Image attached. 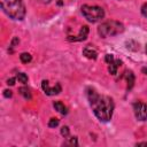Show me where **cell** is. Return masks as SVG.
I'll list each match as a JSON object with an SVG mask.
<instances>
[{
  "label": "cell",
  "mask_w": 147,
  "mask_h": 147,
  "mask_svg": "<svg viewBox=\"0 0 147 147\" xmlns=\"http://www.w3.org/2000/svg\"><path fill=\"white\" fill-rule=\"evenodd\" d=\"M1 9L11 20L22 21L25 17L26 9L22 0H0Z\"/></svg>",
  "instance_id": "cell-2"
},
{
  "label": "cell",
  "mask_w": 147,
  "mask_h": 147,
  "mask_svg": "<svg viewBox=\"0 0 147 147\" xmlns=\"http://www.w3.org/2000/svg\"><path fill=\"white\" fill-rule=\"evenodd\" d=\"M53 107H54L55 110H57L61 115H67V114H68L67 107H65L61 101H54V102H53Z\"/></svg>",
  "instance_id": "cell-11"
},
{
  "label": "cell",
  "mask_w": 147,
  "mask_h": 147,
  "mask_svg": "<svg viewBox=\"0 0 147 147\" xmlns=\"http://www.w3.org/2000/svg\"><path fill=\"white\" fill-rule=\"evenodd\" d=\"M88 32H90V29L87 25H83L79 30V32L76 34V36H68V40L69 41H83L87 38L88 36Z\"/></svg>",
  "instance_id": "cell-7"
},
{
  "label": "cell",
  "mask_w": 147,
  "mask_h": 147,
  "mask_svg": "<svg viewBox=\"0 0 147 147\" xmlns=\"http://www.w3.org/2000/svg\"><path fill=\"white\" fill-rule=\"evenodd\" d=\"M83 55H84L85 57L90 59V60H96V57H98V52H96V49H94L91 45H87V46H85V47L83 48Z\"/></svg>",
  "instance_id": "cell-8"
},
{
  "label": "cell",
  "mask_w": 147,
  "mask_h": 147,
  "mask_svg": "<svg viewBox=\"0 0 147 147\" xmlns=\"http://www.w3.org/2000/svg\"><path fill=\"white\" fill-rule=\"evenodd\" d=\"M86 95L95 117L101 122H109L115 108L113 99L107 95H100L92 87L86 88Z\"/></svg>",
  "instance_id": "cell-1"
},
{
  "label": "cell",
  "mask_w": 147,
  "mask_h": 147,
  "mask_svg": "<svg viewBox=\"0 0 147 147\" xmlns=\"http://www.w3.org/2000/svg\"><path fill=\"white\" fill-rule=\"evenodd\" d=\"M121 64H122V61H121V60H114L111 63H109V65H108V71H109V74L116 75V74H117V68H118Z\"/></svg>",
  "instance_id": "cell-10"
},
{
  "label": "cell",
  "mask_w": 147,
  "mask_h": 147,
  "mask_svg": "<svg viewBox=\"0 0 147 147\" xmlns=\"http://www.w3.org/2000/svg\"><path fill=\"white\" fill-rule=\"evenodd\" d=\"M37 1L40 2V3H45V5H46V3H49L52 0H37Z\"/></svg>",
  "instance_id": "cell-23"
},
{
  "label": "cell",
  "mask_w": 147,
  "mask_h": 147,
  "mask_svg": "<svg viewBox=\"0 0 147 147\" xmlns=\"http://www.w3.org/2000/svg\"><path fill=\"white\" fill-rule=\"evenodd\" d=\"M20 44V39L17 38V37H14L13 38V40H11V42H10V47H16V45H18Z\"/></svg>",
  "instance_id": "cell-19"
},
{
  "label": "cell",
  "mask_w": 147,
  "mask_h": 147,
  "mask_svg": "<svg viewBox=\"0 0 147 147\" xmlns=\"http://www.w3.org/2000/svg\"><path fill=\"white\" fill-rule=\"evenodd\" d=\"M63 145L77 146V145H78V142H77V138H76V137H69V138H67V141H65Z\"/></svg>",
  "instance_id": "cell-15"
},
{
  "label": "cell",
  "mask_w": 147,
  "mask_h": 147,
  "mask_svg": "<svg viewBox=\"0 0 147 147\" xmlns=\"http://www.w3.org/2000/svg\"><path fill=\"white\" fill-rule=\"evenodd\" d=\"M41 87H42V91L45 92V94H47V95H49V96L56 95V94H59V93L62 91V87H61L60 83H56L54 86H51V85H49V82L46 80V79H44V80L41 82Z\"/></svg>",
  "instance_id": "cell-6"
},
{
  "label": "cell",
  "mask_w": 147,
  "mask_h": 147,
  "mask_svg": "<svg viewBox=\"0 0 147 147\" xmlns=\"http://www.w3.org/2000/svg\"><path fill=\"white\" fill-rule=\"evenodd\" d=\"M133 113L138 121H147V103L141 101H136L133 103Z\"/></svg>",
  "instance_id": "cell-5"
},
{
  "label": "cell",
  "mask_w": 147,
  "mask_h": 147,
  "mask_svg": "<svg viewBox=\"0 0 147 147\" xmlns=\"http://www.w3.org/2000/svg\"><path fill=\"white\" fill-rule=\"evenodd\" d=\"M59 123H60V121L57 119V118H51L49 121H48V126L49 127H56L57 125H59Z\"/></svg>",
  "instance_id": "cell-16"
},
{
  "label": "cell",
  "mask_w": 147,
  "mask_h": 147,
  "mask_svg": "<svg viewBox=\"0 0 147 147\" xmlns=\"http://www.w3.org/2000/svg\"><path fill=\"white\" fill-rule=\"evenodd\" d=\"M16 78H17L18 82L22 83V84H26V83H28V76H26L24 72H18V74L16 75Z\"/></svg>",
  "instance_id": "cell-14"
},
{
  "label": "cell",
  "mask_w": 147,
  "mask_h": 147,
  "mask_svg": "<svg viewBox=\"0 0 147 147\" xmlns=\"http://www.w3.org/2000/svg\"><path fill=\"white\" fill-rule=\"evenodd\" d=\"M124 31V25L119 21L110 20L107 22L101 23L98 26V33L101 38H107V37H113L122 33Z\"/></svg>",
  "instance_id": "cell-3"
},
{
  "label": "cell",
  "mask_w": 147,
  "mask_h": 147,
  "mask_svg": "<svg viewBox=\"0 0 147 147\" xmlns=\"http://www.w3.org/2000/svg\"><path fill=\"white\" fill-rule=\"evenodd\" d=\"M69 127L68 126H62V129H61V134L64 137V138H67V137H69Z\"/></svg>",
  "instance_id": "cell-17"
},
{
  "label": "cell",
  "mask_w": 147,
  "mask_h": 147,
  "mask_svg": "<svg viewBox=\"0 0 147 147\" xmlns=\"http://www.w3.org/2000/svg\"><path fill=\"white\" fill-rule=\"evenodd\" d=\"M145 52H146V54H147V44H146V46H145Z\"/></svg>",
  "instance_id": "cell-27"
},
{
  "label": "cell",
  "mask_w": 147,
  "mask_h": 147,
  "mask_svg": "<svg viewBox=\"0 0 147 147\" xmlns=\"http://www.w3.org/2000/svg\"><path fill=\"white\" fill-rule=\"evenodd\" d=\"M20 60H21V62L22 63H30L31 61H32V56H31V54H29V53H22L21 55H20Z\"/></svg>",
  "instance_id": "cell-13"
},
{
  "label": "cell",
  "mask_w": 147,
  "mask_h": 147,
  "mask_svg": "<svg viewBox=\"0 0 147 147\" xmlns=\"http://www.w3.org/2000/svg\"><path fill=\"white\" fill-rule=\"evenodd\" d=\"M17 78H15V77H10V78H8L7 79V85H9V86H13L14 84H15V80H16Z\"/></svg>",
  "instance_id": "cell-21"
},
{
  "label": "cell",
  "mask_w": 147,
  "mask_h": 147,
  "mask_svg": "<svg viewBox=\"0 0 147 147\" xmlns=\"http://www.w3.org/2000/svg\"><path fill=\"white\" fill-rule=\"evenodd\" d=\"M137 146H147V141H144V142H137Z\"/></svg>",
  "instance_id": "cell-24"
},
{
  "label": "cell",
  "mask_w": 147,
  "mask_h": 147,
  "mask_svg": "<svg viewBox=\"0 0 147 147\" xmlns=\"http://www.w3.org/2000/svg\"><path fill=\"white\" fill-rule=\"evenodd\" d=\"M80 11L83 16L91 23H96L105 17V10L102 7H99V6L83 5L80 7Z\"/></svg>",
  "instance_id": "cell-4"
},
{
  "label": "cell",
  "mask_w": 147,
  "mask_h": 147,
  "mask_svg": "<svg viewBox=\"0 0 147 147\" xmlns=\"http://www.w3.org/2000/svg\"><path fill=\"white\" fill-rule=\"evenodd\" d=\"M141 14H142L145 17H147V2H145V3L141 6Z\"/></svg>",
  "instance_id": "cell-20"
},
{
  "label": "cell",
  "mask_w": 147,
  "mask_h": 147,
  "mask_svg": "<svg viewBox=\"0 0 147 147\" xmlns=\"http://www.w3.org/2000/svg\"><path fill=\"white\" fill-rule=\"evenodd\" d=\"M57 5H60V6H61V5H62V1H61V0H59V1H57Z\"/></svg>",
  "instance_id": "cell-26"
},
{
  "label": "cell",
  "mask_w": 147,
  "mask_h": 147,
  "mask_svg": "<svg viewBox=\"0 0 147 147\" xmlns=\"http://www.w3.org/2000/svg\"><path fill=\"white\" fill-rule=\"evenodd\" d=\"M124 77H125V79H126V83H127V85H126V90H127V91H130V90L133 87V85H134V82H136V78H134V74H133L131 70H126V71H125V75H124Z\"/></svg>",
  "instance_id": "cell-9"
},
{
  "label": "cell",
  "mask_w": 147,
  "mask_h": 147,
  "mask_svg": "<svg viewBox=\"0 0 147 147\" xmlns=\"http://www.w3.org/2000/svg\"><path fill=\"white\" fill-rule=\"evenodd\" d=\"M114 60H115V59H114V55H113V54H106V56H105V61H106L108 64L111 63Z\"/></svg>",
  "instance_id": "cell-18"
},
{
  "label": "cell",
  "mask_w": 147,
  "mask_h": 147,
  "mask_svg": "<svg viewBox=\"0 0 147 147\" xmlns=\"http://www.w3.org/2000/svg\"><path fill=\"white\" fill-rule=\"evenodd\" d=\"M141 71H142L145 75H147V68H142V69H141Z\"/></svg>",
  "instance_id": "cell-25"
},
{
  "label": "cell",
  "mask_w": 147,
  "mask_h": 147,
  "mask_svg": "<svg viewBox=\"0 0 147 147\" xmlns=\"http://www.w3.org/2000/svg\"><path fill=\"white\" fill-rule=\"evenodd\" d=\"M11 95H13V93H11L10 90H5L3 91V96L5 98H11Z\"/></svg>",
  "instance_id": "cell-22"
},
{
  "label": "cell",
  "mask_w": 147,
  "mask_h": 147,
  "mask_svg": "<svg viewBox=\"0 0 147 147\" xmlns=\"http://www.w3.org/2000/svg\"><path fill=\"white\" fill-rule=\"evenodd\" d=\"M18 92H20V94H21L25 100H31L32 95H31V92H30V90H29L28 87H25V86L20 87V88H18Z\"/></svg>",
  "instance_id": "cell-12"
}]
</instances>
